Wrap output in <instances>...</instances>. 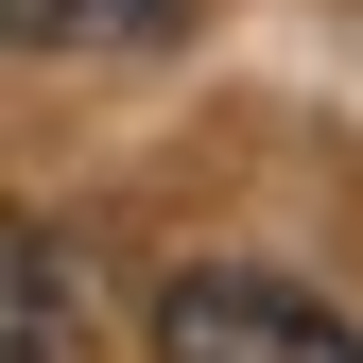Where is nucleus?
<instances>
[{"label": "nucleus", "instance_id": "nucleus-3", "mask_svg": "<svg viewBox=\"0 0 363 363\" xmlns=\"http://www.w3.org/2000/svg\"><path fill=\"white\" fill-rule=\"evenodd\" d=\"M173 0H0V52H69V35H156Z\"/></svg>", "mask_w": 363, "mask_h": 363}, {"label": "nucleus", "instance_id": "nucleus-1", "mask_svg": "<svg viewBox=\"0 0 363 363\" xmlns=\"http://www.w3.org/2000/svg\"><path fill=\"white\" fill-rule=\"evenodd\" d=\"M156 363H363V329L259 259H191V277H156Z\"/></svg>", "mask_w": 363, "mask_h": 363}, {"label": "nucleus", "instance_id": "nucleus-2", "mask_svg": "<svg viewBox=\"0 0 363 363\" xmlns=\"http://www.w3.org/2000/svg\"><path fill=\"white\" fill-rule=\"evenodd\" d=\"M0 363H69V259L18 208H0Z\"/></svg>", "mask_w": 363, "mask_h": 363}]
</instances>
